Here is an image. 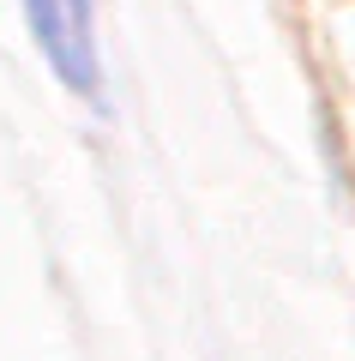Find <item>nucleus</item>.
Returning a JSON list of instances; mask_svg holds the SVG:
<instances>
[{
    "label": "nucleus",
    "mask_w": 355,
    "mask_h": 361,
    "mask_svg": "<svg viewBox=\"0 0 355 361\" xmlns=\"http://www.w3.org/2000/svg\"><path fill=\"white\" fill-rule=\"evenodd\" d=\"M42 61L73 97L102 109V61H97V6L90 0H18Z\"/></svg>",
    "instance_id": "nucleus-1"
}]
</instances>
